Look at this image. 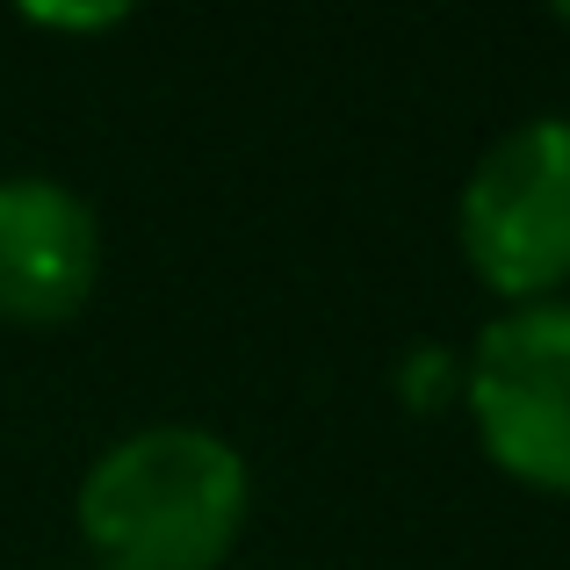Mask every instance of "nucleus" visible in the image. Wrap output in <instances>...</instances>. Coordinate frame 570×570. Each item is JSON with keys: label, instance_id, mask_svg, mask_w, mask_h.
<instances>
[{"label": "nucleus", "instance_id": "20e7f679", "mask_svg": "<svg viewBox=\"0 0 570 570\" xmlns=\"http://www.w3.org/2000/svg\"><path fill=\"white\" fill-rule=\"evenodd\" d=\"M101 282V224L51 174L0 181V325H66Z\"/></svg>", "mask_w": 570, "mask_h": 570}, {"label": "nucleus", "instance_id": "39448f33", "mask_svg": "<svg viewBox=\"0 0 570 570\" xmlns=\"http://www.w3.org/2000/svg\"><path fill=\"white\" fill-rule=\"evenodd\" d=\"M397 397L412 412H441V404H462V362L433 340H419L412 354L397 362Z\"/></svg>", "mask_w": 570, "mask_h": 570}, {"label": "nucleus", "instance_id": "f03ea898", "mask_svg": "<svg viewBox=\"0 0 570 570\" xmlns=\"http://www.w3.org/2000/svg\"><path fill=\"white\" fill-rule=\"evenodd\" d=\"M455 246L505 311L570 289V116H528L484 145L455 203Z\"/></svg>", "mask_w": 570, "mask_h": 570}, {"label": "nucleus", "instance_id": "f257e3e1", "mask_svg": "<svg viewBox=\"0 0 570 570\" xmlns=\"http://www.w3.org/2000/svg\"><path fill=\"white\" fill-rule=\"evenodd\" d=\"M246 513V455L188 419L109 441L72 491V520L95 570H224Z\"/></svg>", "mask_w": 570, "mask_h": 570}, {"label": "nucleus", "instance_id": "7ed1b4c3", "mask_svg": "<svg viewBox=\"0 0 570 570\" xmlns=\"http://www.w3.org/2000/svg\"><path fill=\"white\" fill-rule=\"evenodd\" d=\"M462 412L491 470L570 499V296L513 304L462 354Z\"/></svg>", "mask_w": 570, "mask_h": 570}, {"label": "nucleus", "instance_id": "0eeeda50", "mask_svg": "<svg viewBox=\"0 0 570 570\" xmlns=\"http://www.w3.org/2000/svg\"><path fill=\"white\" fill-rule=\"evenodd\" d=\"M557 22H563V29H570V8H557Z\"/></svg>", "mask_w": 570, "mask_h": 570}, {"label": "nucleus", "instance_id": "423d86ee", "mask_svg": "<svg viewBox=\"0 0 570 570\" xmlns=\"http://www.w3.org/2000/svg\"><path fill=\"white\" fill-rule=\"evenodd\" d=\"M22 22L29 29H95V37H101V29L124 22V8H29Z\"/></svg>", "mask_w": 570, "mask_h": 570}]
</instances>
